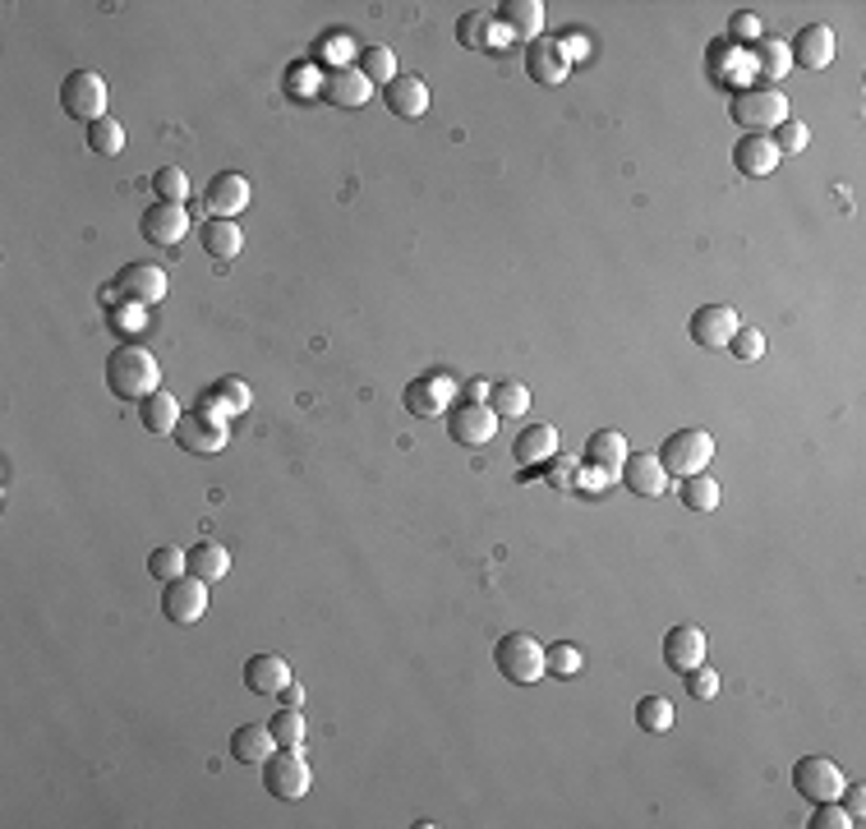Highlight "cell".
<instances>
[{
	"instance_id": "cell-1",
	"label": "cell",
	"mask_w": 866,
	"mask_h": 829,
	"mask_svg": "<svg viewBox=\"0 0 866 829\" xmlns=\"http://www.w3.org/2000/svg\"><path fill=\"white\" fill-rule=\"evenodd\" d=\"M107 387H111V396H120V402H148V396L162 387V368H158V360H152L148 346L125 342V346H115L107 355Z\"/></svg>"
},
{
	"instance_id": "cell-2",
	"label": "cell",
	"mask_w": 866,
	"mask_h": 829,
	"mask_svg": "<svg viewBox=\"0 0 866 829\" xmlns=\"http://www.w3.org/2000/svg\"><path fill=\"white\" fill-rule=\"evenodd\" d=\"M728 115H733V125H742L747 134H765V130H779L788 120V98L779 88H737L728 98Z\"/></svg>"
},
{
	"instance_id": "cell-3",
	"label": "cell",
	"mask_w": 866,
	"mask_h": 829,
	"mask_svg": "<svg viewBox=\"0 0 866 829\" xmlns=\"http://www.w3.org/2000/svg\"><path fill=\"white\" fill-rule=\"evenodd\" d=\"M493 664H499V673L507 683H516V687H531V683H540L548 673L544 645L531 631H507L499 645H493Z\"/></svg>"
},
{
	"instance_id": "cell-4",
	"label": "cell",
	"mask_w": 866,
	"mask_h": 829,
	"mask_svg": "<svg viewBox=\"0 0 866 829\" xmlns=\"http://www.w3.org/2000/svg\"><path fill=\"white\" fill-rule=\"evenodd\" d=\"M709 456H715V438H709L705 428H677L659 447V466L677 479H687V475H701L709 466Z\"/></svg>"
},
{
	"instance_id": "cell-5",
	"label": "cell",
	"mask_w": 866,
	"mask_h": 829,
	"mask_svg": "<svg viewBox=\"0 0 866 829\" xmlns=\"http://www.w3.org/2000/svg\"><path fill=\"white\" fill-rule=\"evenodd\" d=\"M309 783H314V775H309V765H304L300 751L276 747L263 760V788L276 797V802H300V797L309 792Z\"/></svg>"
},
{
	"instance_id": "cell-6",
	"label": "cell",
	"mask_w": 866,
	"mask_h": 829,
	"mask_svg": "<svg viewBox=\"0 0 866 829\" xmlns=\"http://www.w3.org/2000/svg\"><path fill=\"white\" fill-rule=\"evenodd\" d=\"M60 107H66V115L83 120V125L102 120L107 115V79L98 70H74L66 79V88H60Z\"/></svg>"
},
{
	"instance_id": "cell-7",
	"label": "cell",
	"mask_w": 866,
	"mask_h": 829,
	"mask_svg": "<svg viewBox=\"0 0 866 829\" xmlns=\"http://www.w3.org/2000/svg\"><path fill=\"white\" fill-rule=\"evenodd\" d=\"M844 770L834 765L829 756H802L793 765V788L807 797V802H834V797L844 792Z\"/></svg>"
},
{
	"instance_id": "cell-8",
	"label": "cell",
	"mask_w": 866,
	"mask_h": 829,
	"mask_svg": "<svg viewBox=\"0 0 866 829\" xmlns=\"http://www.w3.org/2000/svg\"><path fill=\"white\" fill-rule=\"evenodd\" d=\"M175 443H180L184 452H194V456H216V452H226L231 428H226V419H216V415H208V411L199 406V411H190V415H180V424H175Z\"/></svg>"
},
{
	"instance_id": "cell-9",
	"label": "cell",
	"mask_w": 866,
	"mask_h": 829,
	"mask_svg": "<svg viewBox=\"0 0 866 829\" xmlns=\"http://www.w3.org/2000/svg\"><path fill=\"white\" fill-rule=\"evenodd\" d=\"M162 613H167V623H175V627H190V623H199L203 613H208V580H199V576H175V580H167V590H162Z\"/></svg>"
},
{
	"instance_id": "cell-10",
	"label": "cell",
	"mask_w": 866,
	"mask_h": 829,
	"mask_svg": "<svg viewBox=\"0 0 866 829\" xmlns=\"http://www.w3.org/2000/svg\"><path fill=\"white\" fill-rule=\"evenodd\" d=\"M111 291L130 304H162L167 300V272L158 263H125L115 272Z\"/></svg>"
},
{
	"instance_id": "cell-11",
	"label": "cell",
	"mask_w": 866,
	"mask_h": 829,
	"mask_svg": "<svg viewBox=\"0 0 866 829\" xmlns=\"http://www.w3.org/2000/svg\"><path fill=\"white\" fill-rule=\"evenodd\" d=\"M447 434L461 447H484V443H493V434H499V415H493L484 402H461V406L447 411Z\"/></svg>"
},
{
	"instance_id": "cell-12",
	"label": "cell",
	"mask_w": 866,
	"mask_h": 829,
	"mask_svg": "<svg viewBox=\"0 0 866 829\" xmlns=\"http://www.w3.org/2000/svg\"><path fill=\"white\" fill-rule=\"evenodd\" d=\"M139 231L148 244H162V250H175V244L190 235V212H184V203H152L143 208V218H139Z\"/></svg>"
},
{
	"instance_id": "cell-13",
	"label": "cell",
	"mask_w": 866,
	"mask_h": 829,
	"mask_svg": "<svg viewBox=\"0 0 866 829\" xmlns=\"http://www.w3.org/2000/svg\"><path fill=\"white\" fill-rule=\"evenodd\" d=\"M737 310L733 304H701V310L692 314L687 332H692V342L705 346V351H728L733 342V332H737Z\"/></svg>"
},
{
	"instance_id": "cell-14",
	"label": "cell",
	"mask_w": 866,
	"mask_h": 829,
	"mask_svg": "<svg viewBox=\"0 0 866 829\" xmlns=\"http://www.w3.org/2000/svg\"><path fill=\"white\" fill-rule=\"evenodd\" d=\"M401 406H406V415H415V419L447 415V406H452V378H443V374H420V378H411L406 392H401Z\"/></svg>"
},
{
	"instance_id": "cell-15",
	"label": "cell",
	"mask_w": 866,
	"mask_h": 829,
	"mask_svg": "<svg viewBox=\"0 0 866 829\" xmlns=\"http://www.w3.org/2000/svg\"><path fill=\"white\" fill-rule=\"evenodd\" d=\"M788 55L802 70H825V65H834V55H839V38H834L829 23H802V33L788 42Z\"/></svg>"
},
{
	"instance_id": "cell-16",
	"label": "cell",
	"mask_w": 866,
	"mask_h": 829,
	"mask_svg": "<svg viewBox=\"0 0 866 829\" xmlns=\"http://www.w3.org/2000/svg\"><path fill=\"white\" fill-rule=\"evenodd\" d=\"M779 148H775V139L769 134H742L737 143H733V166L742 171V175H752V180H765V175H775L779 171Z\"/></svg>"
},
{
	"instance_id": "cell-17",
	"label": "cell",
	"mask_w": 866,
	"mask_h": 829,
	"mask_svg": "<svg viewBox=\"0 0 866 829\" xmlns=\"http://www.w3.org/2000/svg\"><path fill=\"white\" fill-rule=\"evenodd\" d=\"M240 208H250V180H244L240 171H216L208 180V218L235 222Z\"/></svg>"
},
{
	"instance_id": "cell-18",
	"label": "cell",
	"mask_w": 866,
	"mask_h": 829,
	"mask_svg": "<svg viewBox=\"0 0 866 829\" xmlns=\"http://www.w3.org/2000/svg\"><path fill=\"white\" fill-rule=\"evenodd\" d=\"M623 484L632 488L636 498H659L664 488H668V471L659 466V456L655 452H627V461H623Z\"/></svg>"
},
{
	"instance_id": "cell-19",
	"label": "cell",
	"mask_w": 866,
	"mask_h": 829,
	"mask_svg": "<svg viewBox=\"0 0 866 829\" xmlns=\"http://www.w3.org/2000/svg\"><path fill=\"white\" fill-rule=\"evenodd\" d=\"M374 98V83H369L355 65H336L328 79H323V102L328 107H342V111H355Z\"/></svg>"
},
{
	"instance_id": "cell-20",
	"label": "cell",
	"mask_w": 866,
	"mask_h": 829,
	"mask_svg": "<svg viewBox=\"0 0 866 829\" xmlns=\"http://www.w3.org/2000/svg\"><path fill=\"white\" fill-rule=\"evenodd\" d=\"M383 102L396 120H420L429 111V83L420 74H396L387 88H383Z\"/></svg>"
},
{
	"instance_id": "cell-21",
	"label": "cell",
	"mask_w": 866,
	"mask_h": 829,
	"mask_svg": "<svg viewBox=\"0 0 866 829\" xmlns=\"http://www.w3.org/2000/svg\"><path fill=\"white\" fill-rule=\"evenodd\" d=\"M525 74H531L535 83L544 88H558L567 79V55L558 42H548V38H535L531 47H525Z\"/></svg>"
},
{
	"instance_id": "cell-22",
	"label": "cell",
	"mask_w": 866,
	"mask_h": 829,
	"mask_svg": "<svg viewBox=\"0 0 866 829\" xmlns=\"http://www.w3.org/2000/svg\"><path fill=\"white\" fill-rule=\"evenodd\" d=\"M291 683V664L276 655H250L244 659V687L254 696H282Z\"/></svg>"
},
{
	"instance_id": "cell-23",
	"label": "cell",
	"mask_w": 866,
	"mask_h": 829,
	"mask_svg": "<svg viewBox=\"0 0 866 829\" xmlns=\"http://www.w3.org/2000/svg\"><path fill=\"white\" fill-rule=\"evenodd\" d=\"M664 664L673 673H692L705 664V631L701 627H673L664 636Z\"/></svg>"
},
{
	"instance_id": "cell-24",
	"label": "cell",
	"mask_w": 866,
	"mask_h": 829,
	"mask_svg": "<svg viewBox=\"0 0 866 829\" xmlns=\"http://www.w3.org/2000/svg\"><path fill=\"white\" fill-rule=\"evenodd\" d=\"M512 452H516L521 466H548V461L558 456V428L553 424H525L516 434V443H512Z\"/></svg>"
},
{
	"instance_id": "cell-25",
	"label": "cell",
	"mask_w": 866,
	"mask_h": 829,
	"mask_svg": "<svg viewBox=\"0 0 866 829\" xmlns=\"http://www.w3.org/2000/svg\"><path fill=\"white\" fill-rule=\"evenodd\" d=\"M199 406H203L208 415H216V419L231 424V415H244V411H250V387H244L240 378H222L216 387H208V392L199 396Z\"/></svg>"
},
{
	"instance_id": "cell-26",
	"label": "cell",
	"mask_w": 866,
	"mask_h": 829,
	"mask_svg": "<svg viewBox=\"0 0 866 829\" xmlns=\"http://www.w3.org/2000/svg\"><path fill=\"white\" fill-rule=\"evenodd\" d=\"M499 23H507L512 38L535 42L544 33V6L540 0H507V6H499Z\"/></svg>"
},
{
	"instance_id": "cell-27",
	"label": "cell",
	"mask_w": 866,
	"mask_h": 829,
	"mask_svg": "<svg viewBox=\"0 0 866 829\" xmlns=\"http://www.w3.org/2000/svg\"><path fill=\"white\" fill-rule=\"evenodd\" d=\"M585 461H591L600 475H617L627 461V438L617 434V428H600V434H591V443H585Z\"/></svg>"
},
{
	"instance_id": "cell-28",
	"label": "cell",
	"mask_w": 866,
	"mask_h": 829,
	"mask_svg": "<svg viewBox=\"0 0 866 829\" xmlns=\"http://www.w3.org/2000/svg\"><path fill=\"white\" fill-rule=\"evenodd\" d=\"M199 240H203V254L216 259V263H231V259H240V250H244L240 226L226 222V218H208V226L199 231Z\"/></svg>"
},
{
	"instance_id": "cell-29",
	"label": "cell",
	"mask_w": 866,
	"mask_h": 829,
	"mask_svg": "<svg viewBox=\"0 0 866 829\" xmlns=\"http://www.w3.org/2000/svg\"><path fill=\"white\" fill-rule=\"evenodd\" d=\"M272 751H276V737H272L268 724H244V728L231 732V756L240 765H263Z\"/></svg>"
},
{
	"instance_id": "cell-30",
	"label": "cell",
	"mask_w": 866,
	"mask_h": 829,
	"mask_svg": "<svg viewBox=\"0 0 866 829\" xmlns=\"http://www.w3.org/2000/svg\"><path fill=\"white\" fill-rule=\"evenodd\" d=\"M752 65L765 74V88H769V83H779V79L793 70L788 42H784V38H769V33H765V38H756V42H752Z\"/></svg>"
},
{
	"instance_id": "cell-31",
	"label": "cell",
	"mask_w": 866,
	"mask_h": 829,
	"mask_svg": "<svg viewBox=\"0 0 866 829\" xmlns=\"http://www.w3.org/2000/svg\"><path fill=\"white\" fill-rule=\"evenodd\" d=\"M499 419H521L525 411H531V387H525L521 378H503V383H493L489 387V402H484Z\"/></svg>"
},
{
	"instance_id": "cell-32",
	"label": "cell",
	"mask_w": 866,
	"mask_h": 829,
	"mask_svg": "<svg viewBox=\"0 0 866 829\" xmlns=\"http://www.w3.org/2000/svg\"><path fill=\"white\" fill-rule=\"evenodd\" d=\"M139 415H143V428L148 434H158V438H167V434H175V424H180V406H175V396L171 392H152L148 402H139Z\"/></svg>"
},
{
	"instance_id": "cell-33",
	"label": "cell",
	"mask_w": 866,
	"mask_h": 829,
	"mask_svg": "<svg viewBox=\"0 0 866 829\" xmlns=\"http://www.w3.org/2000/svg\"><path fill=\"white\" fill-rule=\"evenodd\" d=\"M184 558H190V576H199V580H222L226 572H231V553L222 548V544H212V539H203V544H194L190 553H184Z\"/></svg>"
},
{
	"instance_id": "cell-34",
	"label": "cell",
	"mask_w": 866,
	"mask_h": 829,
	"mask_svg": "<svg viewBox=\"0 0 866 829\" xmlns=\"http://www.w3.org/2000/svg\"><path fill=\"white\" fill-rule=\"evenodd\" d=\"M88 148L98 152V158H120V152H125V125L111 120V115L92 120V125H88Z\"/></svg>"
},
{
	"instance_id": "cell-35",
	"label": "cell",
	"mask_w": 866,
	"mask_h": 829,
	"mask_svg": "<svg viewBox=\"0 0 866 829\" xmlns=\"http://www.w3.org/2000/svg\"><path fill=\"white\" fill-rule=\"evenodd\" d=\"M677 498H683L687 512H715L719 507V484L709 475H687L677 484Z\"/></svg>"
},
{
	"instance_id": "cell-36",
	"label": "cell",
	"mask_w": 866,
	"mask_h": 829,
	"mask_svg": "<svg viewBox=\"0 0 866 829\" xmlns=\"http://www.w3.org/2000/svg\"><path fill=\"white\" fill-rule=\"evenodd\" d=\"M272 737H276V747H286V751H300L304 747V715L295 710V705H282L272 719H268Z\"/></svg>"
},
{
	"instance_id": "cell-37",
	"label": "cell",
	"mask_w": 866,
	"mask_h": 829,
	"mask_svg": "<svg viewBox=\"0 0 866 829\" xmlns=\"http://www.w3.org/2000/svg\"><path fill=\"white\" fill-rule=\"evenodd\" d=\"M355 70H360L369 83H383V88H387V83L396 79V55H392V47H364Z\"/></svg>"
},
{
	"instance_id": "cell-38",
	"label": "cell",
	"mask_w": 866,
	"mask_h": 829,
	"mask_svg": "<svg viewBox=\"0 0 866 829\" xmlns=\"http://www.w3.org/2000/svg\"><path fill=\"white\" fill-rule=\"evenodd\" d=\"M152 194H158L162 203H184L190 199V175H184L180 166H158L152 171Z\"/></svg>"
},
{
	"instance_id": "cell-39",
	"label": "cell",
	"mask_w": 866,
	"mask_h": 829,
	"mask_svg": "<svg viewBox=\"0 0 866 829\" xmlns=\"http://www.w3.org/2000/svg\"><path fill=\"white\" fill-rule=\"evenodd\" d=\"M544 664H548V673L553 678H576L581 673V650L576 645H567V640H553V645H544Z\"/></svg>"
},
{
	"instance_id": "cell-40",
	"label": "cell",
	"mask_w": 866,
	"mask_h": 829,
	"mask_svg": "<svg viewBox=\"0 0 866 829\" xmlns=\"http://www.w3.org/2000/svg\"><path fill=\"white\" fill-rule=\"evenodd\" d=\"M456 38L475 47V51H499V42H493V19L489 14H466L456 23Z\"/></svg>"
},
{
	"instance_id": "cell-41",
	"label": "cell",
	"mask_w": 866,
	"mask_h": 829,
	"mask_svg": "<svg viewBox=\"0 0 866 829\" xmlns=\"http://www.w3.org/2000/svg\"><path fill=\"white\" fill-rule=\"evenodd\" d=\"M636 724H641L645 732H668V728H673V705H668L664 696H645V700L636 705Z\"/></svg>"
},
{
	"instance_id": "cell-42",
	"label": "cell",
	"mask_w": 866,
	"mask_h": 829,
	"mask_svg": "<svg viewBox=\"0 0 866 829\" xmlns=\"http://www.w3.org/2000/svg\"><path fill=\"white\" fill-rule=\"evenodd\" d=\"M148 572L167 586V580H175V576L190 572V558H184L180 548H152V553H148Z\"/></svg>"
},
{
	"instance_id": "cell-43",
	"label": "cell",
	"mask_w": 866,
	"mask_h": 829,
	"mask_svg": "<svg viewBox=\"0 0 866 829\" xmlns=\"http://www.w3.org/2000/svg\"><path fill=\"white\" fill-rule=\"evenodd\" d=\"M769 139H775V148H779V158H788V152H802V148H807V143H812V130H807V125H802V120H784V125H779L775 134H769Z\"/></svg>"
},
{
	"instance_id": "cell-44",
	"label": "cell",
	"mask_w": 866,
	"mask_h": 829,
	"mask_svg": "<svg viewBox=\"0 0 866 829\" xmlns=\"http://www.w3.org/2000/svg\"><path fill=\"white\" fill-rule=\"evenodd\" d=\"M683 678H687V696L692 700H715L719 696V673L715 668H692V673H683Z\"/></svg>"
},
{
	"instance_id": "cell-45",
	"label": "cell",
	"mask_w": 866,
	"mask_h": 829,
	"mask_svg": "<svg viewBox=\"0 0 866 829\" xmlns=\"http://www.w3.org/2000/svg\"><path fill=\"white\" fill-rule=\"evenodd\" d=\"M728 351L737 355V360H761L765 355V332H756V327H737L733 332V342H728Z\"/></svg>"
},
{
	"instance_id": "cell-46",
	"label": "cell",
	"mask_w": 866,
	"mask_h": 829,
	"mask_svg": "<svg viewBox=\"0 0 866 829\" xmlns=\"http://www.w3.org/2000/svg\"><path fill=\"white\" fill-rule=\"evenodd\" d=\"M857 820L839 807V797L834 802H816V816H812V829H853Z\"/></svg>"
},
{
	"instance_id": "cell-47",
	"label": "cell",
	"mask_w": 866,
	"mask_h": 829,
	"mask_svg": "<svg viewBox=\"0 0 866 829\" xmlns=\"http://www.w3.org/2000/svg\"><path fill=\"white\" fill-rule=\"evenodd\" d=\"M558 47H563V55H567V65H572V55H591V42L576 38V33H572V38H563Z\"/></svg>"
},
{
	"instance_id": "cell-48",
	"label": "cell",
	"mask_w": 866,
	"mask_h": 829,
	"mask_svg": "<svg viewBox=\"0 0 866 829\" xmlns=\"http://www.w3.org/2000/svg\"><path fill=\"white\" fill-rule=\"evenodd\" d=\"M839 797H848V807H844V811L862 825V788H848V783H844V792H839Z\"/></svg>"
},
{
	"instance_id": "cell-49",
	"label": "cell",
	"mask_w": 866,
	"mask_h": 829,
	"mask_svg": "<svg viewBox=\"0 0 866 829\" xmlns=\"http://www.w3.org/2000/svg\"><path fill=\"white\" fill-rule=\"evenodd\" d=\"M282 705H295V710H300V705H304V687H300L295 678L286 683V691H282Z\"/></svg>"
},
{
	"instance_id": "cell-50",
	"label": "cell",
	"mask_w": 866,
	"mask_h": 829,
	"mask_svg": "<svg viewBox=\"0 0 866 829\" xmlns=\"http://www.w3.org/2000/svg\"><path fill=\"white\" fill-rule=\"evenodd\" d=\"M733 33H737V38H756V19H747V14L733 19Z\"/></svg>"
},
{
	"instance_id": "cell-51",
	"label": "cell",
	"mask_w": 866,
	"mask_h": 829,
	"mask_svg": "<svg viewBox=\"0 0 866 829\" xmlns=\"http://www.w3.org/2000/svg\"><path fill=\"white\" fill-rule=\"evenodd\" d=\"M461 402H489V383H471V387H466V396H461Z\"/></svg>"
}]
</instances>
